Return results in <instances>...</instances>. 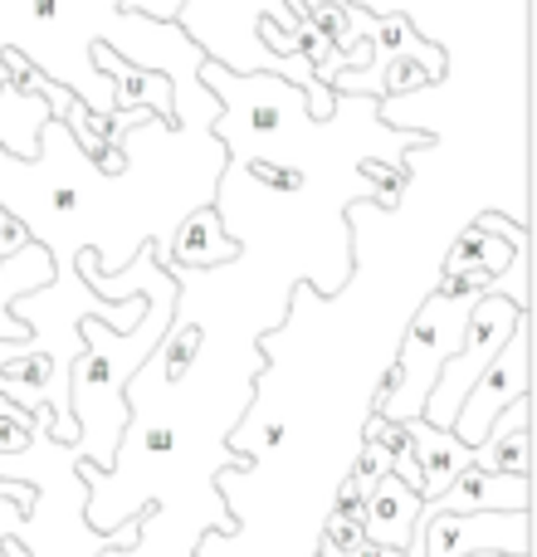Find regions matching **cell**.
<instances>
[{"label": "cell", "instance_id": "9c48e42d", "mask_svg": "<svg viewBox=\"0 0 537 557\" xmlns=\"http://www.w3.org/2000/svg\"><path fill=\"white\" fill-rule=\"evenodd\" d=\"M49 278H54V260H49V250L39 240H29V235L5 255V260H0V343H25V337H29V327L10 313V304H15L20 294L45 288ZM0 421L29 431V411H20V406L5 401V396H0Z\"/></svg>", "mask_w": 537, "mask_h": 557}, {"label": "cell", "instance_id": "6da1fadb", "mask_svg": "<svg viewBox=\"0 0 537 557\" xmlns=\"http://www.w3.org/2000/svg\"><path fill=\"white\" fill-rule=\"evenodd\" d=\"M313 5V0H308ZM401 15L440 45L435 84L391 88L382 123L425 133L401 157L391 201H352V270L337 294L308 278L260 337L264 372L230 431L245 470H221L230 533H205L196 557H317L337 494L352 484L421 298L440 284L445 255L479 211L533 231V0H347Z\"/></svg>", "mask_w": 537, "mask_h": 557}, {"label": "cell", "instance_id": "277c9868", "mask_svg": "<svg viewBox=\"0 0 537 557\" xmlns=\"http://www.w3.org/2000/svg\"><path fill=\"white\" fill-rule=\"evenodd\" d=\"M0 480L29 484L35 499H0V543H20L29 557H117L137 543L142 523H123L117 533H98L88 523V484L78 474V455L68 441H54V411H29L25 445L0 450Z\"/></svg>", "mask_w": 537, "mask_h": 557}, {"label": "cell", "instance_id": "30bf717a", "mask_svg": "<svg viewBox=\"0 0 537 557\" xmlns=\"http://www.w3.org/2000/svg\"><path fill=\"white\" fill-rule=\"evenodd\" d=\"M415 513H421V494L411 484H401L396 474H376V484L362 494V509H357V523H362V539L376 543V548L405 553L415 539Z\"/></svg>", "mask_w": 537, "mask_h": 557}, {"label": "cell", "instance_id": "8992f818", "mask_svg": "<svg viewBox=\"0 0 537 557\" xmlns=\"http://www.w3.org/2000/svg\"><path fill=\"white\" fill-rule=\"evenodd\" d=\"M519 396H533V313H523L519 323H513L503 352L484 367V376L470 386V396L460 401L454 425H450L454 441L479 445L484 435H489V425L499 421V411L509 401H519Z\"/></svg>", "mask_w": 537, "mask_h": 557}, {"label": "cell", "instance_id": "5bb4252c", "mask_svg": "<svg viewBox=\"0 0 537 557\" xmlns=\"http://www.w3.org/2000/svg\"><path fill=\"white\" fill-rule=\"evenodd\" d=\"M0 499H15V504H29L35 494H29V484H20V480H0Z\"/></svg>", "mask_w": 537, "mask_h": 557}, {"label": "cell", "instance_id": "ba28073f", "mask_svg": "<svg viewBox=\"0 0 537 557\" xmlns=\"http://www.w3.org/2000/svg\"><path fill=\"white\" fill-rule=\"evenodd\" d=\"M533 513V474H494V470H460L454 484L435 499H421V513Z\"/></svg>", "mask_w": 537, "mask_h": 557}, {"label": "cell", "instance_id": "3957f363", "mask_svg": "<svg viewBox=\"0 0 537 557\" xmlns=\"http://www.w3.org/2000/svg\"><path fill=\"white\" fill-rule=\"evenodd\" d=\"M98 45L147 74H162L172 84V108L211 94L201 84V45L176 20L137 15L123 10V0H0V88L10 84L5 54H20L93 117L113 123V78L93 64Z\"/></svg>", "mask_w": 537, "mask_h": 557}, {"label": "cell", "instance_id": "8fae6325", "mask_svg": "<svg viewBox=\"0 0 537 557\" xmlns=\"http://www.w3.org/2000/svg\"><path fill=\"white\" fill-rule=\"evenodd\" d=\"M405 441H411L415 460H421V499H435L454 484V474L470 470V445L454 441V431H435L430 421H405L401 425Z\"/></svg>", "mask_w": 537, "mask_h": 557}, {"label": "cell", "instance_id": "7c38bea8", "mask_svg": "<svg viewBox=\"0 0 537 557\" xmlns=\"http://www.w3.org/2000/svg\"><path fill=\"white\" fill-rule=\"evenodd\" d=\"M230 255H235V240L225 235L215 206H201V211H191L182 225H176L172 250H166V264H196V270H211V264H225Z\"/></svg>", "mask_w": 537, "mask_h": 557}, {"label": "cell", "instance_id": "7a4b0ae2", "mask_svg": "<svg viewBox=\"0 0 537 557\" xmlns=\"http://www.w3.org/2000/svg\"><path fill=\"white\" fill-rule=\"evenodd\" d=\"M201 84L221 98L211 133L225 143L215 215L235 240L225 264H166L176 313L162 343L133 372L127 425L108 470L78 460L88 523L117 533L142 523L117 557H196L205 533H230L215 474L245 470L230 431L264 372L260 337L284 318L298 278L337 294L352 270L347 206L391 201L401 157L425 143L415 127L382 123V98L337 94L333 113H308L303 88L278 74H230L215 59Z\"/></svg>", "mask_w": 537, "mask_h": 557}, {"label": "cell", "instance_id": "4fadbf2b", "mask_svg": "<svg viewBox=\"0 0 537 557\" xmlns=\"http://www.w3.org/2000/svg\"><path fill=\"white\" fill-rule=\"evenodd\" d=\"M182 5L186 0H123V10H137V15H152V20H176Z\"/></svg>", "mask_w": 537, "mask_h": 557}, {"label": "cell", "instance_id": "5b68a950", "mask_svg": "<svg viewBox=\"0 0 537 557\" xmlns=\"http://www.w3.org/2000/svg\"><path fill=\"white\" fill-rule=\"evenodd\" d=\"M523 313H528V308L509 304L503 294H484L479 304H474V313L464 318L460 347H454V357H445L440 376H435L430 396H425L421 421H430L435 431H450V425H454V411H460V401L470 396V386L484 376V367H489L494 357L503 352V343H509L513 323H519Z\"/></svg>", "mask_w": 537, "mask_h": 557}, {"label": "cell", "instance_id": "52a82bcc", "mask_svg": "<svg viewBox=\"0 0 537 557\" xmlns=\"http://www.w3.org/2000/svg\"><path fill=\"white\" fill-rule=\"evenodd\" d=\"M528 557V513H425L415 519V539L405 557Z\"/></svg>", "mask_w": 537, "mask_h": 557}]
</instances>
